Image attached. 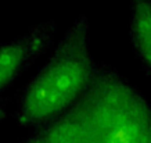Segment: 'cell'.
<instances>
[{
  "label": "cell",
  "instance_id": "1",
  "mask_svg": "<svg viewBox=\"0 0 151 143\" xmlns=\"http://www.w3.org/2000/svg\"><path fill=\"white\" fill-rule=\"evenodd\" d=\"M15 143H151V106L107 63L68 110Z\"/></svg>",
  "mask_w": 151,
  "mask_h": 143
},
{
  "label": "cell",
  "instance_id": "2",
  "mask_svg": "<svg viewBox=\"0 0 151 143\" xmlns=\"http://www.w3.org/2000/svg\"><path fill=\"white\" fill-rule=\"evenodd\" d=\"M96 69L90 21L81 14L42 68L18 90L13 113L17 126L33 131L63 114L89 88Z\"/></svg>",
  "mask_w": 151,
  "mask_h": 143
},
{
  "label": "cell",
  "instance_id": "3",
  "mask_svg": "<svg viewBox=\"0 0 151 143\" xmlns=\"http://www.w3.org/2000/svg\"><path fill=\"white\" fill-rule=\"evenodd\" d=\"M55 32L57 21L47 20L29 27L24 35L0 46V95L50 50Z\"/></svg>",
  "mask_w": 151,
  "mask_h": 143
},
{
  "label": "cell",
  "instance_id": "4",
  "mask_svg": "<svg viewBox=\"0 0 151 143\" xmlns=\"http://www.w3.org/2000/svg\"><path fill=\"white\" fill-rule=\"evenodd\" d=\"M129 39L133 51L151 78V0H129Z\"/></svg>",
  "mask_w": 151,
  "mask_h": 143
},
{
  "label": "cell",
  "instance_id": "5",
  "mask_svg": "<svg viewBox=\"0 0 151 143\" xmlns=\"http://www.w3.org/2000/svg\"><path fill=\"white\" fill-rule=\"evenodd\" d=\"M7 106H9V97L0 95V121H4L7 114Z\"/></svg>",
  "mask_w": 151,
  "mask_h": 143
}]
</instances>
